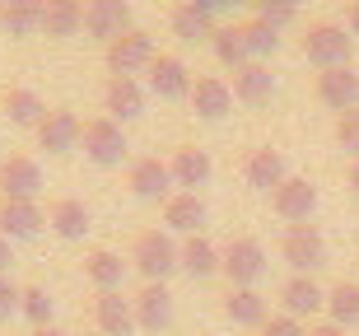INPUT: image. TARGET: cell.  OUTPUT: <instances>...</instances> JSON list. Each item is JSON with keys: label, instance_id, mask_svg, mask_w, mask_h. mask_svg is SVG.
<instances>
[{"label": "cell", "instance_id": "cell-1", "mask_svg": "<svg viewBox=\"0 0 359 336\" xmlns=\"http://www.w3.org/2000/svg\"><path fill=\"white\" fill-rule=\"evenodd\" d=\"M131 267L145 276V285H163L173 271H182V248L163 229H140L131 243Z\"/></svg>", "mask_w": 359, "mask_h": 336}, {"label": "cell", "instance_id": "cell-2", "mask_svg": "<svg viewBox=\"0 0 359 336\" xmlns=\"http://www.w3.org/2000/svg\"><path fill=\"white\" fill-rule=\"evenodd\" d=\"M266 248L257 238H229L224 243V253H219V271L229 276V285H243V290H257V281L266 276Z\"/></svg>", "mask_w": 359, "mask_h": 336}, {"label": "cell", "instance_id": "cell-3", "mask_svg": "<svg viewBox=\"0 0 359 336\" xmlns=\"http://www.w3.org/2000/svg\"><path fill=\"white\" fill-rule=\"evenodd\" d=\"M350 52H355V38H350L341 24H308L304 33V56L313 61L318 70H336V66H350Z\"/></svg>", "mask_w": 359, "mask_h": 336}, {"label": "cell", "instance_id": "cell-4", "mask_svg": "<svg viewBox=\"0 0 359 336\" xmlns=\"http://www.w3.org/2000/svg\"><path fill=\"white\" fill-rule=\"evenodd\" d=\"M84 154H89L98 168H117L126 154H131V145H126V135H121V121L112 117H93L84 121Z\"/></svg>", "mask_w": 359, "mask_h": 336}, {"label": "cell", "instance_id": "cell-5", "mask_svg": "<svg viewBox=\"0 0 359 336\" xmlns=\"http://www.w3.org/2000/svg\"><path fill=\"white\" fill-rule=\"evenodd\" d=\"M280 257L294 267V276H313V271L327 262V243H322L318 229L290 224V229H285V238H280Z\"/></svg>", "mask_w": 359, "mask_h": 336}, {"label": "cell", "instance_id": "cell-6", "mask_svg": "<svg viewBox=\"0 0 359 336\" xmlns=\"http://www.w3.org/2000/svg\"><path fill=\"white\" fill-rule=\"evenodd\" d=\"M107 70L112 75H131L135 80V70H149V61H154V38L149 33H140V28H131V33H121V38L107 42Z\"/></svg>", "mask_w": 359, "mask_h": 336}, {"label": "cell", "instance_id": "cell-7", "mask_svg": "<svg viewBox=\"0 0 359 336\" xmlns=\"http://www.w3.org/2000/svg\"><path fill=\"white\" fill-rule=\"evenodd\" d=\"M38 191H42V168L33 154H5L0 159V196L38 201Z\"/></svg>", "mask_w": 359, "mask_h": 336}, {"label": "cell", "instance_id": "cell-8", "mask_svg": "<svg viewBox=\"0 0 359 336\" xmlns=\"http://www.w3.org/2000/svg\"><path fill=\"white\" fill-rule=\"evenodd\" d=\"M84 33L98 42L131 33V5L126 0H84Z\"/></svg>", "mask_w": 359, "mask_h": 336}, {"label": "cell", "instance_id": "cell-9", "mask_svg": "<svg viewBox=\"0 0 359 336\" xmlns=\"http://www.w3.org/2000/svg\"><path fill=\"white\" fill-rule=\"evenodd\" d=\"M84 135V121L75 117L70 108H47V117L38 121V145L47 154H70Z\"/></svg>", "mask_w": 359, "mask_h": 336}, {"label": "cell", "instance_id": "cell-10", "mask_svg": "<svg viewBox=\"0 0 359 336\" xmlns=\"http://www.w3.org/2000/svg\"><path fill=\"white\" fill-rule=\"evenodd\" d=\"M191 70L182 66V56L173 52H159L154 61H149V94L159 98H191Z\"/></svg>", "mask_w": 359, "mask_h": 336}, {"label": "cell", "instance_id": "cell-11", "mask_svg": "<svg viewBox=\"0 0 359 336\" xmlns=\"http://www.w3.org/2000/svg\"><path fill=\"white\" fill-rule=\"evenodd\" d=\"M131 304H135V327L140 332L159 336L173 327V295H168V285H145Z\"/></svg>", "mask_w": 359, "mask_h": 336}, {"label": "cell", "instance_id": "cell-12", "mask_svg": "<svg viewBox=\"0 0 359 336\" xmlns=\"http://www.w3.org/2000/svg\"><path fill=\"white\" fill-rule=\"evenodd\" d=\"M271 201H276V215H280V220L304 224V220L318 210V187H313L308 177H285V182L271 191Z\"/></svg>", "mask_w": 359, "mask_h": 336}, {"label": "cell", "instance_id": "cell-13", "mask_svg": "<svg viewBox=\"0 0 359 336\" xmlns=\"http://www.w3.org/2000/svg\"><path fill=\"white\" fill-rule=\"evenodd\" d=\"M313 89H318V103H327V108H336V112L359 108V70H355V66L322 70Z\"/></svg>", "mask_w": 359, "mask_h": 336}, {"label": "cell", "instance_id": "cell-14", "mask_svg": "<svg viewBox=\"0 0 359 336\" xmlns=\"http://www.w3.org/2000/svg\"><path fill=\"white\" fill-rule=\"evenodd\" d=\"M126 187H131L140 201H159V196H168V187H173V168H168L159 154H145V159L131 163Z\"/></svg>", "mask_w": 359, "mask_h": 336}, {"label": "cell", "instance_id": "cell-15", "mask_svg": "<svg viewBox=\"0 0 359 336\" xmlns=\"http://www.w3.org/2000/svg\"><path fill=\"white\" fill-rule=\"evenodd\" d=\"M47 229V215H42L38 201H14V196H0V234L5 238H33Z\"/></svg>", "mask_w": 359, "mask_h": 336}, {"label": "cell", "instance_id": "cell-16", "mask_svg": "<svg viewBox=\"0 0 359 336\" xmlns=\"http://www.w3.org/2000/svg\"><path fill=\"white\" fill-rule=\"evenodd\" d=\"M93 323L103 336H131L135 332V304L121 299V290H103L93 299Z\"/></svg>", "mask_w": 359, "mask_h": 336}, {"label": "cell", "instance_id": "cell-17", "mask_svg": "<svg viewBox=\"0 0 359 336\" xmlns=\"http://www.w3.org/2000/svg\"><path fill=\"white\" fill-rule=\"evenodd\" d=\"M243 177L252 182L257 191H276L285 177H290V168H285V154L271 145H257L248 149V159H243Z\"/></svg>", "mask_w": 359, "mask_h": 336}, {"label": "cell", "instance_id": "cell-18", "mask_svg": "<svg viewBox=\"0 0 359 336\" xmlns=\"http://www.w3.org/2000/svg\"><path fill=\"white\" fill-rule=\"evenodd\" d=\"M168 24H173V38L191 42V47L215 38V14L205 10V5H196V0H177L173 14H168Z\"/></svg>", "mask_w": 359, "mask_h": 336}, {"label": "cell", "instance_id": "cell-19", "mask_svg": "<svg viewBox=\"0 0 359 336\" xmlns=\"http://www.w3.org/2000/svg\"><path fill=\"white\" fill-rule=\"evenodd\" d=\"M191 108H196V117L219 121V117L233 112V89H229L219 75H201V80L191 84Z\"/></svg>", "mask_w": 359, "mask_h": 336}, {"label": "cell", "instance_id": "cell-20", "mask_svg": "<svg viewBox=\"0 0 359 336\" xmlns=\"http://www.w3.org/2000/svg\"><path fill=\"white\" fill-rule=\"evenodd\" d=\"M103 103L107 112H112V121H131L145 112V89H140V80H131V75H112L103 89Z\"/></svg>", "mask_w": 359, "mask_h": 336}, {"label": "cell", "instance_id": "cell-21", "mask_svg": "<svg viewBox=\"0 0 359 336\" xmlns=\"http://www.w3.org/2000/svg\"><path fill=\"white\" fill-rule=\"evenodd\" d=\"M47 224L61 234V238H84L89 234V224H93V215H89V206L80 201V196H56L52 206H47Z\"/></svg>", "mask_w": 359, "mask_h": 336}, {"label": "cell", "instance_id": "cell-22", "mask_svg": "<svg viewBox=\"0 0 359 336\" xmlns=\"http://www.w3.org/2000/svg\"><path fill=\"white\" fill-rule=\"evenodd\" d=\"M280 304L290 318H313L318 309H327V295H322V285L313 276H290L285 290H280Z\"/></svg>", "mask_w": 359, "mask_h": 336}, {"label": "cell", "instance_id": "cell-23", "mask_svg": "<svg viewBox=\"0 0 359 336\" xmlns=\"http://www.w3.org/2000/svg\"><path fill=\"white\" fill-rule=\"evenodd\" d=\"M271 94H276V75H271V66L248 61V66L233 70V98H243V103L262 108V103H271Z\"/></svg>", "mask_w": 359, "mask_h": 336}, {"label": "cell", "instance_id": "cell-24", "mask_svg": "<svg viewBox=\"0 0 359 336\" xmlns=\"http://www.w3.org/2000/svg\"><path fill=\"white\" fill-rule=\"evenodd\" d=\"M168 168H173V182H177V187H191V191H196V187H205V182H210V173H215L210 154H205V149H196V145L173 149Z\"/></svg>", "mask_w": 359, "mask_h": 336}, {"label": "cell", "instance_id": "cell-25", "mask_svg": "<svg viewBox=\"0 0 359 336\" xmlns=\"http://www.w3.org/2000/svg\"><path fill=\"white\" fill-rule=\"evenodd\" d=\"M84 28V0H42V33L47 38H75Z\"/></svg>", "mask_w": 359, "mask_h": 336}, {"label": "cell", "instance_id": "cell-26", "mask_svg": "<svg viewBox=\"0 0 359 336\" xmlns=\"http://www.w3.org/2000/svg\"><path fill=\"white\" fill-rule=\"evenodd\" d=\"M163 224L173 229V234H201V224H205V201H201L196 191H182V196H168L163 201Z\"/></svg>", "mask_w": 359, "mask_h": 336}, {"label": "cell", "instance_id": "cell-27", "mask_svg": "<svg viewBox=\"0 0 359 336\" xmlns=\"http://www.w3.org/2000/svg\"><path fill=\"white\" fill-rule=\"evenodd\" d=\"M0 108H5V117H10L14 126H33V131H38V121L47 117V103H42L28 84H10V89L0 94Z\"/></svg>", "mask_w": 359, "mask_h": 336}, {"label": "cell", "instance_id": "cell-28", "mask_svg": "<svg viewBox=\"0 0 359 336\" xmlns=\"http://www.w3.org/2000/svg\"><path fill=\"white\" fill-rule=\"evenodd\" d=\"M224 318L233 327H266V299L257 290H243V285H229L224 295Z\"/></svg>", "mask_w": 359, "mask_h": 336}, {"label": "cell", "instance_id": "cell-29", "mask_svg": "<svg viewBox=\"0 0 359 336\" xmlns=\"http://www.w3.org/2000/svg\"><path fill=\"white\" fill-rule=\"evenodd\" d=\"M84 276L98 285V295H103V290H121V281H126V262H121L112 248H93V253L84 257Z\"/></svg>", "mask_w": 359, "mask_h": 336}, {"label": "cell", "instance_id": "cell-30", "mask_svg": "<svg viewBox=\"0 0 359 336\" xmlns=\"http://www.w3.org/2000/svg\"><path fill=\"white\" fill-rule=\"evenodd\" d=\"M182 271L191 281H210L215 271H219V248H215L205 234H191L182 243Z\"/></svg>", "mask_w": 359, "mask_h": 336}, {"label": "cell", "instance_id": "cell-31", "mask_svg": "<svg viewBox=\"0 0 359 336\" xmlns=\"http://www.w3.org/2000/svg\"><path fill=\"white\" fill-rule=\"evenodd\" d=\"M0 24L10 38H28L42 28V0H5L0 5Z\"/></svg>", "mask_w": 359, "mask_h": 336}, {"label": "cell", "instance_id": "cell-32", "mask_svg": "<svg viewBox=\"0 0 359 336\" xmlns=\"http://www.w3.org/2000/svg\"><path fill=\"white\" fill-rule=\"evenodd\" d=\"M327 313H332L336 327H355L359 323V281L332 285V295H327Z\"/></svg>", "mask_w": 359, "mask_h": 336}, {"label": "cell", "instance_id": "cell-33", "mask_svg": "<svg viewBox=\"0 0 359 336\" xmlns=\"http://www.w3.org/2000/svg\"><path fill=\"white\" fill-rule=\"evenodd\" d=\"M243 42H248V56L252 61H271V56L280 52V28L262 24V19H248V24H238Z\"/></svg>", "mask_w": 359, "mask_h": 336}, {"label": "cell", "instance_id": "cell-34", "mask_svg": "<svg viewBox=\"0 0 359 336\" xmlns=\"http://www.w3.org/2000/svg\"><path fill=\"white\" fill-rule=\"evenodd\" d=\"M19 313H24L33 332L38 327H52V313H56V299L42 290V285H24V295H19Z\"/></svg>", "mask_w": 359, "mask_h": 336}, {"label": "cell", "instance_id": "cell-35", "mask_svg": "<svg viewBox=\"0 0 359 336\" xmlns=\"http://www.w3.org/2000/svg\"><path fill=\"white\" fill-rule=\"evenodd\" d=\"M210 47H215V56H219L224 66H233V70L252 61V56H248V42H243V33H238V24H229V28H215Z\"/></svg>", "mask_w": 359, "mask_h": 336}, {"label": "cell", "instance_id": "cell-36", "mask_svg": "<svg viewBox=\"0 0 359 336\" xmlns=\"http://www.w3.org/2000/svg\"><path fill=\"white\" fill-rule=\"evenodd\" d=\"M248 5H252V19H262L271 28L294 24V14H299V0H248Z\"/></svg>", "mask_w": 359, "mask_h": 336}, {"label": "cell", "instance_id": "cell-37", "mask_svg": "<svg viewBox=\"0 0 359 336\" xmlns=\"http://www.w3.org/2000/svg\"><path fill=\"white\" fill-rule=\"evenodd\" d=\"M336 140L350 149L359 159V108H350V112H336Z\"/></svg>", "mask_w": 359, "mask_h": 336}, {"label": "cell", "instance_id": "cell-38", "mask_svg": "<svg viewBox=\"0 0 359 336\" xmlns=\"http://www.w3.org/2000/svg\"><path fill=\"white\" fill-rule=\"evenodd\" d=\"M19 295H24V290H19L10 276H0V323H10L14 313H19Z\"/></svg>", "mask_w": 359, "mask_h": 336}, {"label": "cell", "instance_id": "cell-39", "mask_svg": "<svg viewBox=\"0 0 359 336\" xmlns=\"http://www.w3.org/2000/svg\"><path fill=\"white\" fill-rule=\"evenodd\" d=\"M262 336H308V327L299 323V318H266V327H262Z\"/></svg>", "mask_w": 359, "mask_h": 336}, {"label": "cell", "instance_id": "cell-40", "mask_svg": "<svg viewBox=\"0 0 359 336\" xmlns=\"http://www.w3.org/2000/svg\"><path fill=\"white\" fill-rule=\"evenodd\" d=\"M10 267H14V243L5 238V234H0V276H5Z\"/></svg>", "mask_w": 359, "mask_h": 336}, {"label": "cell", "instance_id": "cell-41", "mask_svg": "<svg viewBox=\"0 0 359 336\" xmlns=\"http://www.w3.org/2000/svg\"><path fill=\"white\" fill-rule=\"evenodd\" d=\"M346 28H350V38H359V0L346 5Z\"/></svg>", "mask_w": 359, "mask_h": 336}, {"label": "cell", "instance_id": "cell-42", "mask_svg": "<svg viewBox=\"0 0 359 336\" xmlns=\"http://www.w3.org/2000/svg\"><path fill=\"white\" fill-rule=\"evenodd\" d=\"M308 336H346V327H336V323H322V327H313Z\"/></svg>", "mask_w": 359, "mask_h": 336}, {"label": "cell", "instance_id": "cell-43", "mask_svg": "<svg viewBox=\"0 0 359 336\" xmlns=\"http://www.w3.org/2000/svg\"><path fill=\"white\" fill-rule=\"evenodd\" d=\"M350 187H355V191H359V159H355V163H350Z\"/></svg>", "mask_w": 359, "mask_h": 336}, {"label": "cell", "instance_id": "cell-44", "mask_svg": "<svg viewBox=\"0 0 359 336\" xmlns=\"http://www.w3.org/2000/svg\"><path fill=\"white\" fill-rule=\"evenodd\" d=\"M33 336H66V332H61V327H38Z\"/></svg>", "mask_w": 359, "mask_h": 336}, {"label": "cell", "instance_id": "cell-45", "mask_svg": "<svg viewBox=\"0 0 359 336\" xmlns=\"http://www.w3.org/2000/svg\"><path fill=\"white\" fill-rule=\"evenodd\" d=\"M196 5H205V10H215V5H238V0H196Z\"/></svg>", "mask_w": 359, "mask_h": 336}, {"label": "cell", "instance_id": "cell-46", "mask_svg": "<svg viewBox=\"0 0 359 336\" xmlns=\"http://www.w3.org/2000/svg\"><path fill=\"white\" fill-rule=\"evenodd\" d=\"M93 336H103V332H93Z\"/></svg>", "mask_w": 359, "mask_h": 336}, {"label": "cell", "instance_id": "cell-47", "mask_svg": "<svg viewBox=\"0 0 359 336\" xmlns=\"http://www.w3.org/2000/svg\"><path fill=\"white\" fill-rule=\"evenodd\" d=\"M0 5H5V0H0Z\"/></svg>", "mask_w": 359, "mask_h": 336}, {"label": "cell", "instance_id": "cell-48", "mask_svg": "<svg viewBox=\"0 0 359 336\" xmlns=\"http://www.w3.org/2000/svg\"><path fill=\"white\" fill-rule=\"evenodd\" d=\"M0 159H5V154H0Z\"/></svg>", "mask_w": 359, "mask_h": 336}]
</instances>
